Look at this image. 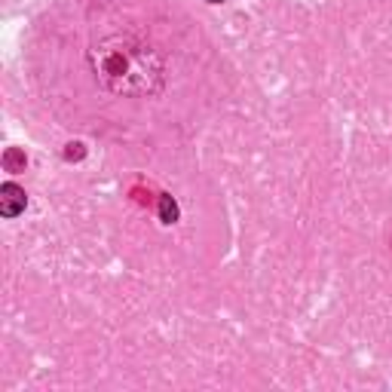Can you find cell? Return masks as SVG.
<instances>
[{"label": "cell", "instance_id": "6da1fadb", "mask_svg": "<svg viewBox=\"0 0 392 392\" xmlns=\"http://www.w3.org/2000/svg\"><path fill=\"white\" fill-rule=\"evenodd\" d=\"M28 205V196L22 187H15V184H3L0 187V214L3 218H15L19 212H25Z\"/></svg>", "mask_w": 392, "mask_h": 392}, {"label": "cell", "instance_id": "7a4b0ae2", "mask_svg": "<svg viewBox=\"0 0 392 392\" xmlns=\"http://www.w3.org/2000/svg\"><path fill=\"white\" fill-rule=\"evenodd\" d=\"M3 166H6V172H25V153L10 148L3 153Z\"/></svg>", "mask_w": 392, "mask_h": 392}, {"label": "cell", "instance_id": "3957f363", "mask_svg": "<svg viewBox=\"0 0 392 392\" xmlns=\"http://www.w3.org/2000/svg\"><path fill=\"white\" fill-rule=\"evenodd\" d=\"M159 218H163L166 224H175V221H178V205H175L172 196H159Z\"/></svg>", "mask_w": 392, "mask_h": 392}, {"label": "cell", "instance_id": "277c9868", "mask_svg": "<svg viewBox=\"0 0 392 392\" xmlns=\"http://www.w3.org/2000/svg\"><path fill=\"white\" fill-rule=\"evenodd\" d=\"M209 3H221V0H209Z\"/></svg>", "mask_w": 392, "mask_h": 392}]
</instances>
